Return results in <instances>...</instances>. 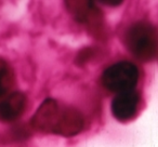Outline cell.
<instances>
[{
	"instance_id": "6da1fadb",
	"label": "cell",
	"mask_w": 158,
	"mask_h": 147,
	"mask_svg": "<svg viewBox=\"0 0 158 147\" xmlns=\"http://www.w3.org/2000/svg\"><path fill=\"white\" fill-rule=\"evenodd\" d=\"M31 125L40 133L72 137L84 130L85 118L77 108L47 99L33 115Z\"/></svg>"
},
{
	"instance_id": "7a4b0ae2",
	"label": "cell",
	"mask_w": 158,
	"mask_h": 147,
	"mask_svg": "<svg viewBox=\"0 0 158 147\" xmlns=\"http://www.w3.org/2000/svg\"><path fill=\"white\" fill-rule=\"evenodd\" d=\"M125 44L138 59L151 61L158 50V31L151 23L136 22L126 31Z\"/></svg>"
},
{
	"instance_id": "3957f363",
	"label": "cell",
	"mask_w": 158,
	"mask_h": 147,
	"mask_svg": "<svg viewBox=\"0 0 158 147\" xmlns=\"http://www.w3.org/2000/svg\"><path fill=\"white\" fill-rule=\"evenodd\" d=\"M140 72L133 63L118 62L107 67L102 74L101 82L110 92L123 93L133 91L139 81Z\"/></svg>"
},
{
	"instance_id": "277c9868",
	"label": "cell",
	"mask_w": 158,
	"mask_h": 147,
	"mask_svg": "<svg viewBox=\"0 0 158 147\" xmlns=\"http://www.w3.org/2000/svg\"><path fill=\"white\" fill-rule=\"evenodd\" d=\"M66 8L74 18L85 25L93 36L99 37L104 34V16L102 11L92 1H66Z\"/></svg>"
},
{
	"instance_id": "5b68a950",
	"label": "cell",
	"mask_w": 158,
	"mask_h": 147,
	"mask_svg": "<svg viewBox=\"0 0 158 147\" xmlns=\"http://www.w3.org/2000/svg\"><path fill=\"white\" fill-rule=\"evenodd\" d=\"M141 96L136 91L118 93L112 102V112L119 121H128L135 116Z\"/></svg>"
},
{
	"instance_id": "8992f818",
	"label": "cell",
	"mask_w": 158,
	"mask_h": 147,
	"mask_svg": "<svg viewBox=\"0 0 158 147\" xmlns=\"http://www.w3.org/2000/svg\"><path fill=\"white\" fill-rule=\"evenodd\" d=\"M27 106V96L22 92H12L0 102V121L13 122L18 120Z\"/></svg>"
},
{
	"instance_id": "52a82bcc",
	"label": "cell",
	"mask_w": 158,
	"mask_h": 147,
	"mask_svg": "<svg viewBox=\"0 0 158 147\" xmlns=\"http://www.w3.org/2000/svg\"><path fill=\"white\" fill-rule=\"evenodd\" d=\"M15 81L14 72L8 62L0 59V99L10 92Z\"/></svg>"
},
{
	"instance_id": "ba28073f",
	"label": "cell",
	"mask_w": 158,
	"mask_h": 147,
	"mask_svg": "<svg viewBox=\"0 0 158 147\" xmlns=\"http://www.w3.org/2000/svg\"><path fill=\"white\" fill-rule=\"evenodd\" d=\"M104 5H112V6H118L121 3V1H102Z\"/></svg>"
}]
</instances>
